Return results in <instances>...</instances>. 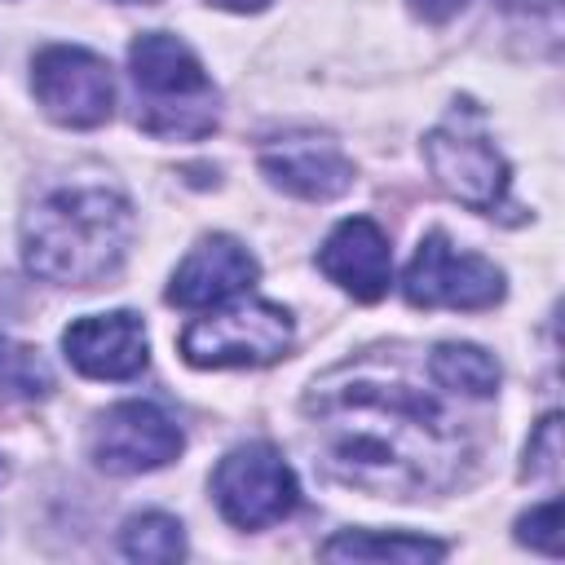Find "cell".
Instances as JSON below:
<instances>
[{
    "instance_id": "cell-1",
    "label": "cell",
    "mask_w": 565,
    "mask_h": 565,
    "mask_svg": "<svg viewBox=\"0 0 565 565\" xmlns=\"http://www.w3.org/2000/svg\"><path fill=\"white\" fill-rule=\"evenodd\" d=\"M305 411L327 472L366 494L415 499L446 490L468 455L455 415L380 358L335 366L313 384Z\"/></svg>"
},
{
    "instance_id": "cell-2",
    "label": "cell",
    "mask_w": 565,
    "mask_h": 565,
    "mask_svg": "<svg viewBox=\"0 0 565 565\" xmlns=\"http://www.w3.org/2000/svg\"><path fill=\"white\" fill-rule=\"evenodd\" d=\"M132 203L110 185H57L22 216L26 269L44 282H106L132 243Z\"/></svg>"
},
{
    "instance_id": "cell-3",
    "label": "cell",
    "mask_w": 565,
    "mask_h": 565,
    "mask_svg": "<svg viewBox=\"0 0 565 565\" xmlns=\"http://www.w3.org/2000/svg\"><path fill=\"white\" fill-rule=\"evenodd\" d=\"M128 66H132V84L141 97L137 124L146 132L194 141L216 128L212 79L185 40H177L168 31H146L132 40Z\"/></svg>"
},
{
    "instance_id": "cell-4",
    "label": "cell",
    "mask_w": 565,
    "mask_h": 565,
    "mask_svg": "<svg viewBox=\"0 0 565 565\" xmlns=\"http://www.w3.org/2000/svg\"><path fill=\"white\" fill-rule=\"evenodd\" d=\"M424 159H428L433 181L472 212H494L508 194V163L494 150V141L486 137L472 102L455 106L424 137Z\"/></svg>"
},
{
    "instance_id": "cell-5",
    "label": "cell",
    "mask_w": 565,
    "mask_h": 565,
    "mask_svg": "<svg viewBox=\"0 0 565 565\" xmlns=\"http://www.w3.org/2000/svg\"><path fill=\"white\" fill-rule=\"evenodd\" d=\"M291 349V313L274 300H238L181 331L190 366H265Z\"/></svg>"
},
{
    "instance_id": "cell-6",
    "label": "cell",
    "mask_w": 565,
    "mask_h": 565,
    "mask_svg": "<svg viewBox=\"0 0 565 565\" xmlns=\"http://www.w3.org/2000/svg\"><path fill=\"white\" fill-rule=\"evenodd\" d=\"M212 494H216V508L225 512V521L238 530H265L282 516H291L300 503L296 472L269 441L234 446L212 472Z\"/></svg>"
},
{
    "instance_id": "cell-7",
    "label": "cell",
    "mask_w": 565,
    "mask_h": 565,
    "mask_svg": "<svg viewBox=\"0 0 565 565\" xmlns=\"http://www.w3.org/2000/svg\"><path fill=\"white\" fill-rule=\"evenodd\" d=\"M402 296L415 309H490L503 300V274L486 256L459 252L441 230H433L406 265Z\"/></svg>"
},
{
    "instance_id": "cell-8",
    "label": "cell",
    "mask_w": 565,
    "mask_h": 565,
    "mask_svg": "<svg viewBox=\"0 0 565 565\" xmlns=\"http://www.w3.org/2000/svg\"><path fill=\"white\" fill-rule=\"evenodd\" d=\"M31 88L49 119L66 128H97L115 110V79L110 66L75 44L40 49L31 62Z\"/></svg>"
},
{
    "instance_id": "cell-9",
    "label": "cell",
    "mask_w": 565,
    "mask_h": 565,
    "mask_svg": "<svg viewBox=\"0 0 565 565\" xmlns=\"http://www.w3.org/2000/svg\"><path fill=\"white\" fill-rule=\"evenodd\" d=\"M181 428L150 402H119L93 424V459L106 472H154L181 455Z\"/></svg>"
},
{
    "instance_id": "cell-10",
    "label": "cell",
    "mask_w": 565,
    "mask_h": 565,
    "mask_svg": "<svg viewBox=\"0 0 565 565\" xmlns=\"http://www.w3.org/2000/svg\"><path fill=\"white\" fill-rule=\"evenodd\" d=\"M66 362L88 380H132L146 366V327L137 313H88L62 331Z\"/></svg>"
},
{
    "instance_id": "cell-11",
    "label": "cell",
    "mask_w": 565,
    "mask_h": 565,
    "mask_svg": "<svg viewBox=\"0 0 565 565\" xmlns=\"http://www.w3.org/2000/svg\"><path fill=\"white\" fill-rule=\"evenodd\" d=\"M256 274H260V265L238 238L207 234L177 265V274L168 282V300L181 305V309H212V305H225L238 291H247L256 282Z\"/></svg>"
},
{
    "instance_id": "cell-12",
    "label": "cell",
    "mask_w": 565,
    "mask_h": 565,
    "mask_svg": "<svg viewBox=\"0 0 565 565\" xmlns=\"http://www.w3.org/2000/svg\"><path fill=\"white\" fill-rule=\"evenodd\" d=\"M318 269L344 287L353 300H380L393 282V252H388V234L371 221V216H349L340 221L327 243L318 247Z\"/></svg>"
},
{
    "instance_id": "cell-13",
    "label": "cell",
    "mask_w": 565,
    "mask_h": 565,
    "mask_svg": "<svg viewBox=\"0 0 565 565\" xmlns=\"http://www.w3.org/2000/svg\"><path fill=\"white\" fill-rule=\"evenodd\" d=\"M260 172L309 203H327L340 199L353 185V163L344 159V150L327 137H282L274 146L260 150Z\"/></svg>"
},
{
    "instance_id": "cell-14",
    "label": "cell",
    "mask_w": 565,
    "mask_h": 565,
    "mask_svg": "<svg viewBox=\"0 0 565 565\" xmlns=\"http://www.w3.org/2000/svg\"><path fill=\"white\" fill-rule=\"evenodd\" d=\"M327 561H441L446 543L424 534H371V530H344L322 543Z\"/></svg>"
},
{
    "instance_id": "cell-15",
    "label": "cell",
    "mask_w": 565,
    "mask_h": 565,
    "mask_svg": "<svg viewBox=\"0 0 565 565\" xmlns=\"http://www.w3.org/2000/svg\"><path fill=\"white\" fill-rule=\"evenodd\" d=\"M428 375L463 397H490L499 388V362L481 344H459V340H446L428 353Z\"/></svg>"
},
{
    "instance_id": "cell-16",
    "label": "cell",
    "mask_w": 565,
    "mask_h": 565,
    "mask_svg": "<svg viewBox=\"0 0 565 565\" xmlns=\"http://www.w3.org/2000/svg\"><path fill=\"white\" fill-rule=\"evenodd\" d=\"M119 547H124L128 561L168 565V561H181L185 556V534H181V521L177 516H168V512H141V516H128L124 521Z\"/></svg>"
},
{
    "instance_id": "cell-17",
    "label": "cell",
    "mask_w": 565,
    "mask_h": 565,
    "mask_svg": "<svg viewBox=\"0 0 565 565\" xmlns=\"http://www.w3.org/2000/svg\"><path fill=\"white\" fill-rule=\"evenodd\" d=\"M0 393L22 397V402H35V397H49L53 393L49 362L31 344H18L9 335H0Z\"/></svg>"
},
{
    "instance_id": "cell-18",
    "label": "cell",
    "mask_w": 565,
    "mask_h": 565,
    "mask_svg": "<svg viewBox=\"0 0 565 565\" xmlns=\"http://www.w3.org/2000/svg\"><path fill=\"white\" fill-rule=\"evenodd\" d=\"M516 539L530 543L534 552L543 556H561V499H547L539 508H530L521 521H516Z\"/></svg>"
},
{
    "instance_id": "cell-19",
    "label": "cell",
    "mask_w": 565,
    "mask_h": 565,
    "mask_svg": "<svg viewBox=\"0 0 565 565\" xmlns=\"http://www.w3.org/2000/svg\"><path fill=\"white\" fill-rule=\"evenodd\" d=\"M556 468H561V419L547 415L525 446V472H556Z\"/></svg>"
},
{
    "instance_id": "cell-20",
    "label": "cell",
    "mask_w": 565,
    "mask_h": 565,
    "mask_svg": "<svg viewBox=\"0 0 565 565\" xmlns=\"http://www.w3.org/2000/svg\"><path fill=\"white\" fill-rule=\"evenodd\" d=\"M463 4H468V0H411V9H415L424 22H446V18H455Z\"/></svg>"
},
{
    "instance_id": "cell-21",
    "label": "cell",
    "mask_w": 565,
    "mask_h": 565,
    "mask_svg": "<svg viewBox=\"0 0 565 565\" xmlns=\"http://www.w3.org/2000/svg\"><path fill=\"white\" fill-rule=\"evenodd\" d=\"M207 4H221V9H234V13H252V9H265L269 0H207Z\"/></svg>"
},
{
    "instance_id": "cell-22",
    "label": "cell",
    "mask_w": 565,
    "mask_h": 565,
    "mask_svg": "<svg viewBox=\"0 0 565 565\" xmlns=\"http://www.w3.org/2000/svg\"><path fill=\"white\" fill-rule=\"evenodd\" d=\"M503 4H552V0H503Z\"/></svg>"
},
{
    "instance_id": "cell-23",
    "label": "cell",
    "mask_w": 565,
    "mask_h": 565,
    "mask_svg": "<svg viewBox=\"0 0 565 565\" xmlns=\"http://www.w3.org/2000/svg\"><path fill=\"white\" fill-rule=\"evenodd\" d=\"M124 4H154V0H124Z\"/></svg>"
}]
</instances>
